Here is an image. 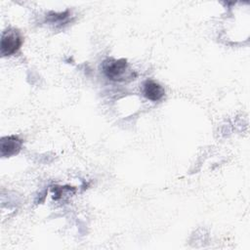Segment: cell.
Segmentation results:
<instances>
[{"instance_id":"cell-3","label":"cell","mask_w":250,"mask_h":250,"mask_svg":"<svg viewBox=\"0 0 250 250\" xmlns=\"http://www.w3.org/2000/svg\"><path fill=\"white\" fill-rule=\"evenodd\" d=\"M22 146V140L18 136L12 135L1 139L0 153L3 157H10L20 152Z\"/></svg>"},{"instance_id":"cell-1","label":"cell","mask_w":250,"mask_h":250,"mask_svg":"<svg viewBox=\"0 0 250 250\" xmlns=\"http://www.w3.org/2000/svg\"><path fill=\"white\" fill-rule=\"evenodd\" d=\"M103 72L106 78L112 81H124L128 72V62L125 59H106L104 61Z\"/></svg>"},{"instance_id":"cell-2","label":"cell","mask_w":250,"mask_h":250,"mask_svg":"<svg viewBox=\"0 0 250 250\" xmlns=\"http://www.w3.org/2000/svg\"><path fill=\"white\" fill-rule=\"evenodd\" d=\"M22 44V36L18 29L9 28L1 36L0 52L2 56H11L17 53Z\"/></svg>"},{"instance_id":"cell-4","label":"cell","mask_w":250,"mask_h":250,"mask_svg":"<svg viewBox=\"0 0 250 250\" xmlns=\"http://www.w3.org/2000/svg\"><path fill=\"white\" fill-rule=\"evenodd\" d=\"M143 93L147 100L158 102L164 97L165 90L159 83L153 80H146L143 85Z\"/></svg>"}]
</instances>
